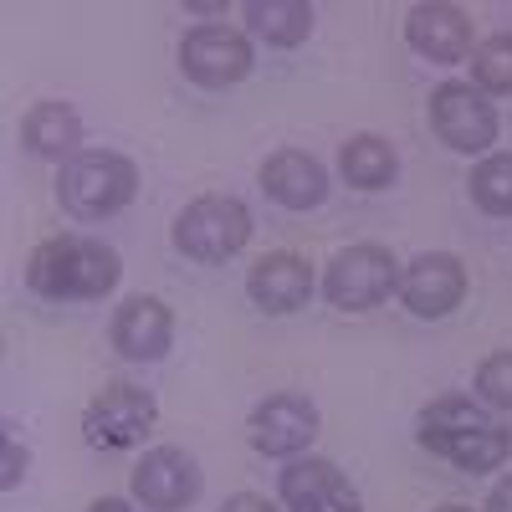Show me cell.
Instances as JSON below:
<instances>
[{
    "mask_svg": "<svg viewBox=\"0 0 512 512\" xmlns=\"http://www.w3.org/2000/svg\"><path fill=\"white\" fill-rule=\"evenodd\" d=\"M415 441L466 477L497 472L512 456V431L477 395H436L415 415Z\"/></svg>",
    "mask_w": 512,
    "mask_h": 512,
    "instance_id": "obj_1",
    "label": "cell"
},
{
    "mask_svg": "<svg viewBox=\"0 0 512 512\" xmlns=\"http://www.w3.org/2000/svg\"><path fill=\"white\" fill-rule=\"evenodd\" d=\"M123 277V262L118 251L103 246L98 236H52L31 251L26 262V287L36 297H47V303H98L108 297Z\"/></svg>",
    "mask_w": 512,
    "mask_h": 512,
    "instance_id": "obj_2",
    "label": "cell"
},
{
    "mask_svg": "<svg viewBox=\"0 0 512 512\" xmlns=\"http://www.w3.org/2000/svg\"><path fill=\"white\" fill-rule=\"evenodd\" d=\"M139 195V164L113 149H82L62 164L57 200L72 221H108Z\"/></svg>",
    "mask_w": 512,
    "mask_h": 512,
    "instance_id": "obj_3",
    "label": "cell"
},
{
    "mask_svg": "<svg viewBox=\"0 0 512 512\" xmlns=\"http://www.w3.org/2000/svg\"><path fill=\"white\" fill-rule=\"evenodd\" d=\"M169 241H175L180 256H190L200 267L231 262V256L251 241V210L236 195H200L175 216Z\"/></svg>",
    "mask_w": 512,
    "mask_h": 512,
    "instance_id": "obj_4",
    "label": "cell"
},
{
    "mask_svg": "<svg viewBox=\"0 0 512 512\" xmlns=\"http://www.w3.org/2000/svg\"><path fill=\"white\" fill-rule=\"evenodd\" d=\"M395 287H400V262H395V251L379 246V241L344 246L323 272V292H328V303L338 313H369Z\"/></svg>",
    "mask_w": 512,
    "mask_h": 512,
    "instance_id": "obj_5",
    "label": "cell"
},
{
    "mask_svg": "<svg viewBox=\"0 0 512 512\" xmlns=\"http://www.w3.org/2000/svg\"><path fill=\"white\" fill-rule=\"evenodd\" d=\"M154 420H159V405H154L149 390H139V384H128V379H108L88 400V410H82V436H88L93 451L113 456V451L144 446Z\"/></svg>",
    "mask_w": 512,
    "mask_h": 512,
    "instance_id": "obj_6",
    "label": "cell"
},
{
    "mask_svg": "<svg viewBox=\"0 0 512 512\" xmlns=\"http://www.w3.org/2000/svg\"><path fill=\"white\" fill-rule=\"evenodd\" d=\"M431 128L436 139L456 154H487L497 144V108L487 93H477L472 82H441L431 93Z\"/></svg>",
    "mask_w": 512,
    "mask_h": 512,
    "instance_id": "obj_7",
    "label": "cell"
},
{
    "mask_svg": "<svg viewBox=\"0 0 512 512\" xmlns=\"http://www.w3.org/2000/svg\"><path fill=\"white\" fill-rule=\"evenodd\" d=\"M200 487H205L200 461L185 446H149L134 466V477H128V492L149 512H185L200 497Z\"/></svg>",
    "mask_w": 512,
    "mask_h": 512,
    "instance_id": "obj_8",
    "label": "cell"
},
{
    "mask_svg": "<svg viewBox=\"0 0 512 512\" xmlns=\"http://www.w3.org/2000/svg\"><path fill=\"white\" fill-rule=\"evenodd\" d=\"M318 436V405L308 395H297V390H277L267 395L262 405L251 410L246 420V441L251 451H262V456H277V461H292V456H303Z\"/></svg>",
    "mask_w": 512,
    "mask_h": 512,
    "instance_id": "obj_9",
    "label": "cell"
},
{
    "mask_svg": "<svg viewBox=\"0 0 512 512\" xmlns=\"http://www.w3.org/2000/svg\"><path fill=\"white\" fill-rule=\"evenodd\" d=\"M180 67H185L190 82H200V88H236L241 77H251L256 52L231 26H195L180 41Z\"/></svg>",
    "mask_w": 512,
    "mask_h": 512,
    "instance_id": "obj_10",
    "label": "cell"
},
{
    "mask_svg": "<svg viewBox=\"0 0 512 512\" xmlns=\"http://www.w3.org/2000/svg\"><path fill=\"white\" fill-rule=\"evenodd\" d=\"M282 512H364L359 492L328 456H292L277 477Z\"/></svg>",
    "mask_w": 512,
    "mask_h": 512,
    "instance_id": "obj_11",
    "label": "cell"
},
{
    "mask_svg": "<svg viewBox=\"0 0 512 512\" xmlns=\"http://www.w3.org/2000/svg\"><path fill=\"white\" fill-rule=\"evenodd\" d=\"M108 338L118 359L128 364H159L169 354V344H175V313H169L164 297H149V292H134L123 297L113 323H108Z\"/></svg>",
    "mask_w": 512,
    "mask_h": 512,
    "instance_id": "obj_12",
    "label": "cell"
},
{
    "mask_svg": "<svg viewBox=\"0 0 512 512\" xmlns=\"http://www.w3.org/2000/svg\"><path fill=\"white\" fill-rule=\"evenodd\" d=\"M400 303L415 313V318H446L461 308L466 297V267L461 256L451 251H420L415 262L400 267Z\"/></svg>",
    "mask_w": 512,
    "mask_h": 512,
    "instance_id": "obj_13",
    "label": "cell"
},
{
    "mask_svg": "<svg viewBox=\"0 0 512 512\" xmlns=\"http://www.w3.org/2000/svg\"><path fill=\"white\" fill-rule=\"evenodd\" d=\"M405 41L410 52H420L425 62H466L472 57V16H466L461 6H446V0H431V6H410L405 16Z\"/></svg>",
    "mask_w": 512,
    "mask_h": 512,
    "instance_id": "obj_14",
    "label": "cell"
},
{
    "mask_svg": "<svg viewBox=\"0 0 512 512\" xmlns=\"http://www.w3.org/2000/svg\"><path fill=\"white\" fill-rule=\"evenodd\" d=\"M313 287H318L313 267L297 251H267V256H256V267L246 272V297L262 313H277V318L308 308Z\"/></svg>",
    "mask_w": 512,
    "mask_h": 512,
    "instance_id": "obj_15",
    "label": "cell"
},
{
    "mask_svg": "<svg viewBox=\"0 0 512 512\" xmlns=\"http://www.w3.org/2000/svg\"><path fill=\"white\" fill-rule=\"evenodd\" d=\"M262 190L282 210H318L328 200V169L308 149H277L262 164Z\"/></svg>",
    "mask_w": 512,
    "mask_h": 512,
    "instance_id": "obj_16",
    "label": "cell"
},
{
    "mask_svg": "<svg viewBox=\"0 0 512 512\" xmlns=\"http://www.w3.org/2000/svg\"><path fill=\"white\" fill-rule=\"evenodd\" d=\"M21 144L36 154V159H77L82 149V118H77V108L72 103H57V98H47V103H36L26 118H21Z\"/></svg>",
    "mask_w": 512,
    "mask_h": 512,
    "instance_id": "obj_17",
    "label": "cell"
},
{
    "mask_svg": "<svg viewBox=\"0 0 512 512\" xmlns=\"http://www.w3.org/2000/svg\"><path fill=\"white\" fill-rule=\"evenodd\" d=\"M241 16H246V31L256 41H267V47H277V52H292L313 36V6L308 0H246Z\"/></svg>",
    "mask_w": 512,
    "mask_h": 512,
    "instance_id": "obj_18",
    "label": "cell"
},
{
    "mask_svg": "<svg viewBox=\"0 0 512 512\" xmlns=\"http://www.w3.org/2000/svg\"><path fill=\"white\" fill-rule=\"evenodd\" d=\"M338 175H344L354 190H390L395 175H400V154L390 139L379 134H354L344 149H338Z\"/></svg>",
    "mask_w": 512,
    "mask_h": 512,
    "instance_id": "obj_19",
    "label": "cell"
},
{
    "mask_svg": "<svg viewBox=\"0 0 512 512\" xmlns=\"http://www.w3.org/2000/svg\"><path fill=\"white\" fill-rule=\"evenodd\" d=\"M472 88L487 98H507L512 93V31H497L472 47Z\"/></svg>",
    "mask_w": 512,
    "mask_h": 512,
    "instance_id": "obj_20",
    "label": "cell"
},
{
    "mask_svg": "<svg viewBox=\"0 0 512 512\" xmlns=\"http://www.w3.org/2000/svg\"><path fill=\"white\" fill-rule=\"evenodd\" d=\"M472 200H477V210H487L497 221L512 216V154H487L472 169Z\"/></svg>",
    "mask_w": 512,
    "mask_h": 512,
    "instance_id": "obj_21",
    "label": "cell"
},
{
    "mask_svg": "<svg viewBox=\"0 0 512 512\" xmlns=\"http://www.w3.org/2000/svg\"><path fill=\"white\" fill-rule=\"evenodd\" d=\"M477 400L487 410H512V349H497L477 369Z\"/></svg>",
    "mask_w": 512,
    "mask_h": 512,
    "instance_id": "obj_22",
    "label": "cell"
},
{
    "mask_svg": "<svg viewBox=\"0 0 512 512\" xmlns=\"http://www.w3.org/2000/svg\"><path fill=\"white\" fill-rule=\"evenodd\" d=\"M221 512H282V507L272 497H262V492H236V497L221 502Z\"/></svg>",
    "mask_w": 512,
    "mask_h": 512,
    "instance_id": "obj_23",
    "label": "cell"
},
{
    "mask_svg": "<svg viewBox=\"0 0 512 512\" xmlns=\"http://www.w3.org/2000/svg\"><path fill=\"white\" fill-rule=\"evenodd\" d=\"M26 477V446H16V436H6V477H0V487H16Z\"/></svg>",
    "mask_w": 512,
    "mask_h": 512,
    "instance_id": "obj_24",
    "label": "cell"
},
{
    "mask_svg": "<svg viewBox=\"0 0 512 512\" xmlns=\"http://www.w3.org/2000/svg\"><path fill=\"white\" fill-rule=\"evenodd\" d=\"M482 512H512V477H502V482H497V487L487 492Z\"/></svg>",
    "mask_w": 512,
    "mask_h": 512,
    "instance_id": "obj_25",
    "label": "cell"
},
{
    "mask_svg": "<svg viewBox=\"0 0 512 512\" xmlns=\"http://www.w3.org/2000/svg\"><path fill=\"white\" fill-rule=\"evenodd\" d=\"M88 512H139V507L128 502V497H98V502H93Z\"/></svg>",
    "mask_w": 512,
    "mask_h": 512,
    "instance_id": "obj_26",
    "label": "cell"
},
{
    "mask_svg": "<svg viewBox=\"0 0 512 512\" xmlns=\"http://www.w3.org/2000/svg\"><path fill=\"white\" fill-rule=\"evenodd\" d=\"M436 512H472V507H466V502H446V507H436Z\"/></svg>",
    "mask_w": 512,
    "mask_h": 512,
    "instance_id": "obj_27",
    "label": "cell"
}]
</instances>
